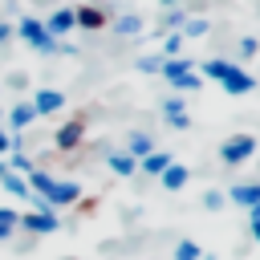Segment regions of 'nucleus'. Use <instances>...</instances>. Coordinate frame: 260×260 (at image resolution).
<instances>
[{
	"instance_id": "nucleus-1",
	"label": "nucleus",
	"mask_w": 260,
	"mask_h": 260,
	"mask_svg": "<svg viewBox=\"0 0 260 260\" xmlns=\"http://www.w3.org/2000/svg\"><path fill=\"white\" fill-rule=\"evenodd\" d=\"M28 187H32V195H41L45 199V207H69V203H77L81 199V187L77 183H69V179H53L49 171H32L28 175Z\"/></svg>"
},
{
	"instance_id": "nucleus-2",
	"label": "nucleus",
	"mask_w": 260,
	"mask_h": 260,
	"mask_svg": "<svg viewBox=\"0 0 260 260\" xmlns=\"http://www.w3.org/2000/svg\"><path fill=\"white\" fill-rule=\"evenodd\" d=\"M256 154V138L252 134H232L223 146H219V162L223 167H240V162H248Z\"/></svg>"
},
{
	"instance_id": "nucleus-3",
	"label": "nucleus",
	"mask_w": 260,
	"mask_h": 260,
	"mask_svg": "<svg viewBox=\"0 0 260 260\" xmlns=\"http://www.w3.org/2000/svg\"><path fill=\"white\" fill-rule=\"evenodd\" d=\"M81 142H85V118H69V122H61L57 134H53V146H57L61 154H73Z\"/></svg>"
},
{
	"instance_id": "nucleus-4",
	"label": "nucleus",
	"mask_w": 260,
	"mask_h": 260,
	"mask_svg": "<svg viewBox=\"0 0 260 260\" xmlns=\"http://www.w3.org/2000/svg\"><path fill=\"white\" fill-rule=\"evenodd\" d=\"M256 85H260V81H256V77H252L244 65H232V69L219 77V89H223L228 98H244V93H252Z\"/></svg>"
},
{
	"instance_id": "nucleus-5",
	"label": "nucleus",
	"mask_w": 260,
	"mask_h": 260,
	"mask_svg": "<svg viewBox=\"0 0 260 260\" xmlns=\"http://www.w3.org/2000/svg\"><path fill=\"white\" fill-rule=\"evenodd\" d=\"M73 20H77L81 32H102V28H110V12H106L102 4H81V8H73Z\"/></svg>"
},
{
	"instance_id": "nucleus-6",
	"label": "nucleus",
	"mask_w": 260,
	"mask_h": 260,
	"mask_svg": "<svg viewBox=\"0 0 260 260\" xmlns=\"http://www.w3.org/2000/svg\"><path fill=\"white\" fill-rule=\"evenodd\" d=\"M41 24H45V32H49L53 41H61V37H69V32H77V20H73V8H69V4H61V8H53V12H49V16L41 20Z\"/></svg>"
},
{
	"instance_id": "nucleus-7",
	"label": "nucleus",
	"mask_w": 260,
	"mask_h": 260,
	"mask_svg": "<svg viewBox=\"0 0 260 260\" xmlns=\"http://www.w3.org/2000/svg\"><path fill=\"white\" fill-rule=\"evenodd\" d=\"M20 228L28 236H53L61 228V219H57V211H28V215H20Z\"/></svg>"
},
{
	"instance_id": "nucleus-8",
	"label": "nucleus",
	"mask_w": 260,
	"mask_h": 260,
	"mask_svg": "<svg viewBox=\"0 0 260 260\" xmlns=\"http://www.w3.org/2000/svg\"><path fill=\"white\" fill-rule=\"evenodd\" d=\"M28 102H32V110H37V118H49V114H57V110L65 106V93L53 89V85H45V89H37Z\"/></svg>"
},
{
	"instance_id": "nucleus-9",
	"label": "nucleus",
	"mask_w": 260,
	"mask_h": 260,
	"mask_svg": "<svg viewBox=\"0 0 260 260\" xmlns=\"http://www.w3.org/2000/svg\"><path fill=\"white\" fill-rule=\"evenodd\" d=\"M37 122V110H32V102L28 98H16V106L8 110V134H20V130H28Z\"/></svg>"
},
{
	"instance_id": "nucleus-10",
	"label": "nucleus",
	"mask_w": 260,
	"mask_h": 260,
	"mask_svg": "<svg viewBox=\"0 0 260 260\" xmlns=\"http://www.w3.org/2000/svg\"><path fill=\"white\" fill-rule=\"evenodd\" d=\"M110 28H114V37H126V41H130V37H138L146 24H142L138 12H122V16H110Z\"/></svg>"
},
{
	"instance_id": "nucleus-11",
	"label": "nucleus",
	"mask_w": 260,
	"mask_h": 260,
	"mask_svg": "<svg viewBox=\"0 0 260 260\" xmlns=\"http://www.w3.org/2000/svg\"><path fill=\"white\" fill-rule=\"evenodd\" d=\"M12 28H16V41H24L28 49H32V45H37V41L45 37V24H41L37 16H20V20L12 24Z\"/></svg>"
},
{
	"instance_id": "nucleus-12",
	"label": "nucleus",
	"mask_w": 260,
	"mask_h": 260,
	"mask_svg": "<svg viewBox=\"0 0 260 260\" xmlns=\"http://www.w3.org/2000/svg\"><path fill=\"white\" fill-rule=\"evenodd\" d=\"M228 199H232L236 207H248V211H252V207L260 203V183H236V187L228 191Z\"/></svg>"
},
{
	"instance_id": "nucleus-13",
	"label": "nucleus",
	"mask_w": 260,
	"mask_h": 260,
	"mask_svg": "<svg viewBox=\"0 0 260 260\" xmlns=\"http://www.w3.org/2000/svg\"><path fill=\"white\" fill-rule=\"evenodd\" d=\"M187 179H191V171L183 167V162H171L162 175H158V183H162V191H183L187 187Z\"/></svg>"
},
{
	"instance_id": "nucleus-14",
	"label": "nucleus",
	"mask_w": 260,
	"mask_h": 260,
	"mask_svg": "<svg viewBox=\"0 0 260 260\" xmlns=\"http://www.w3.org/2000/svg\"><path fill=\"white\" fill-rule=\"evenodd\" d=\"M158 73H162V81H179L183 73H195V61L191 57H167Z\"/></svg>"
},
{
	"instance_id": "nucleus-15",
	"label": "nucleus",
	"mask_w": 260,
	"mask_h": 260,
	"mask_svg": "<svg viewBox=\"0 0 260 260\" xmlns=\"http://www.w3.org/2000/svg\"><path fill=\"white\" fill-rule=\"evenodd\" d=\"M171 162H175V158H171L167 150H150L146 158H138V171H142V175H154V179H158V175H162V171H167Z\"/></svg>"
},
{
	"instance_id": "nucleus-16",
	"label": "nucleus",
	"mask_w": 260,
	"mask_h": 260,
	"mask_svg": "<svg viewBox=\"0 0 260 260\" xmlns=\"http://www.w3.org/2000/svg\"><path fill=\"white\" fill-rule=\"evenodd\" d=\"M106 162H110V171H114L118 179H130V175H138V158H134V154H126V150H114Z\"/></svg>"
},
{
	"instance_id": "nucleus-17",
	"label": "nucleus",
	"mask_w": 260,
	"mask_h": 260,
	"mask_svg": "<svg viewBox=\"0 0 260 260\" xmlns=\"http://www.w3.org/2000/svg\"><path fill=\"white\" fill-rule=\"evenodd\" d=\"M154 150V138L146 134V130H134L130 138H126V154H134V158H146Z\"/></svg>"
},
{
	"instance_id": "nucleus-18",
	"label": "nucleus",
	"mask_w": 260,
	"mask_h": 260,
	"mask_svg": "<svg viewBox=\"0 0 260 260\" xmlns=\"http://www.w3.org/2000/svg\"><path fill=\"white\" fill-rule=\"evenodd\" d=\"M0 187H4L8 195H16V199H32V187H28L24 175H12V171H8V175L0 179Z\"/></svg>"
},
{
	"instance_id": "nucleus-19",
	"label": "nucleus",
	"mask_w": 260,
	"mask_h": 260,
	"mask_svg": "<svg viewBox=\"0 0 260 260\" xmlns=\"http://www.w3.org/2000/svg\"><path fill=\"white\" fill-rule=\"evenodd\" d=\"M187 16H191V12H187L183 4H175V8H167V12H162V24H158V32H179Z\"/></svg>"
},
{
	"instance_id": "nucleus-20",
	"label": "nucleus",
	"mask_w": 260,
	"mask_h": 260,
	"mask_svg": "<svg viewBox=\"0 0 260 260\" xmlns=\"http://www.w3.org/2000/svg\"><path fill=\"white\" fill-rule=\"evenodd\" d=\"M228 69H232V61H223V57H211V61H203V65H199V77H203V81H219Z\"/></svg>"
},
{
	"instance_id": "nucleus-21",
	"label": "nucleus",
	"mask_w": 260,
	"mask_h": 260,
	"mask_svg": "<svg viewBox=\"0 0 260 260\" xmlns=\"http://www.w3.org/2000/svg\"><path fill=\"white\" fill-rule=\"evenodd\" d=\"M203 32H207V16H187L183 28H179L183 41H195V37H203Z\"/></svg>"
},
{
	"instance_id": "nucleus-22",
	"label": "nucleus",
	"mask_w": 260,
	"mask_h": 260,
	"mask_svg": "<svg viewBox=\"0 0 260 260\" xmlns=\"http://www.w3.org/2000/svg\"><path fill=\"white\" fill-rule=\"evenodd\" d=\"M8 171H12V175H24V179H28V175H32L37 167H32V158H28L24 150H12V154H8Z\"/></svg>"
},
{
	"instance_id": "nucleus-23",
	"label": "nucleus",
	"mask_w": 260,
	"mask_h": 260,
	"mask_svg": "<svg viewBox=\"0 0 260 260\" xmlns=\"http://www.w3.org/2000/svg\"><path fill=\"white\" fill-rule=\"evenodd\" d=\"M171 85H175V93H199V89H203V77H199V69H195V73H183V77L171 81Z\"/></svg>"
},
{
	"instance_id": "nucleus-24",
	"label": "nucleus",
	"mask_w": 260,
	"mask_h": 260,
	"mask_svg": "<svg viewBox=\"0 0 260 260\" xmlns=\"http://www.w3.org/2000/svg\"><path fill=\"white\" fill-rule=\"evenodd\" d=\"M16 228H20V215H16L12 207H0V240L16 236Z\"/></svg>"
},
{
	"instance_id": "nucleus-25",
	"label": "nucleus",
	"mask_w": 260,
	"mask_h": 260,
	"mask_svg": "<svg viewBox=\"0 0 260 260\" xmlns=\"http://www.w3.org/2000/svg\"><path fill=\"white\" fill-rule=\"evenodd\" d=\"M175 260H203V248L195 240H179L175 244Z\"/></svg>"
},
{
	"instance_id": "nucleus-26",
	"label": "nucleus",
	"mask_w": 260,
	"mask_h": 260,
	"mask_svg": "<svg viewBox=\"0 0 260 260\" xmlns=\"http://www.w3.org/2000/svg\"><path fill=\"white\" fill-rule=\"evenodd\" d=\"M158 57H162V61H167V57H183V37H179V32H167V37H162V53H158Z\"/></svg>"
},
{
	"instance_id": "nucleus-27",
	"label": "nucleus",
	"mask_w": 260,
	"mask_h": 260,
	"mask_svg": "<svg viewBox=\"0 0 260 260\" xmlns=\"http://www.w3.org/2000/svg\"><path fill=\"white\" fill-rule=\"evenodd\" d=\"M179 114H187V102H183L179 93L162 98V122H167V118H179Z\"/></svg>"
},
{
	"instance_id": "nucleus-28",
	"label": "nucleus",
	"mask_w": 260,
	"mask_h": 260,
	"mask_svg": "<svg viewBox=\"0 0 260 260\" xmlns=\"http://www.w3.org/2000/svg\"><path fill=\"white\" fill-rule=\"evenodd\" d=\"M236 53H240V57H256V53H260V41H256V37H240Z\"/></svg>"
},
{
	"instance_id": "nucleus-29",
	"label": "nucleus",
	"mask_w": 260,
	"mask_h": 260,
	"mask_svg": "<svg viewBox=\"0 0 260 260\" xmlns=\"http://www.w3.org/2000/svg\"><path fill=\"white\" fill-rule=\"evenodd\" d=\"M134 65H138L142 73H158V69H162V57H138Z\"/></svg>"
},
{
	"instance_id": "nucleus-30",
	"label": "nucleus",
	"mask_w": 260,
	"mask_h": 260,
	"mask_svg": "<svg viewBox=\"0 0 260 260\" xmlns=\"http://www.w3.org/2000/svg\"><path fill=\"white\" fill-rule=\"evenodd\" d=\"M203 207L207 211H219L223 207V191H203Z\"/></svg>"
},
{
	"instance_id": "nucleus-31",
	"label": "nucleus",
	"mask_w": 260,
	"mask_h": 260,
	"mask_svg": "<svg viewBox=\"0 0 260 260\" xmlns=\"http://www.w3.org/2000/svg\"><path fill=\"white\" fill-rule=\"evenodd\" d=\"M12 37H16V28H12V20H0V49H4V45H8Z\"/></svg>"
},
{
	"instance_id": "nucleus-32",
	"label": "nucleus",
	"mask_w": 260,
	"mask_h": 260,
	"mask_svg": "<svg viewBox=\"0 0 260 260\" xmlns=\"http://www.w3.org/2000/svg\"><path fill=\"white\" fill-rule=\"evenodd\" d=\"M4 154H12V134L0 126V158H4Z\"/></svg>"
},
{
	"instance_id": "nucleus-33",
	"label": "nucleus",
	"mask_w": 260,
	"mask_h": 260,
	"mask_svg": "<svg viewBox=\"0 0 260 260\" xmlns=\"http://www.w3.org/2000/svg\"><path fill=\"white\" fill-rule=\"evenodd\" d=\"M167 126H171V130H187V126H191V118H187V114H179V118H167Z\"/></svg>"
},
{
	"instance_id": "nucleus-34",
	"label": "nucleus",
	"mask_w": 260,
	"mask_h": 260,
	"mask_svg": "<svg viewBox=\"0 0 260 260\" xmlns=\"http://www.w3.org/2000/svg\"><path fill=\"white\" fill-rule=\"evenodd\" d=\"M12 89H28V77L24 73H12Z\"/></svg>"
},
{
	"instance_id": "nucleus-35",
	"label": "nucleus",
	"mask_w": 260,
	"mask_h": 260,
	"mask_svg": "<svg viewBox=\"0 0 260 260\" xmlns=\"http://www.w3.org/2000/svg\"><path fill=\"white\" fill-rule=\"evenodd\" d=\"M248 215H252V228H260V203H256V207H252Z\"/></svg>"
},
{
	"instance_id": "nucleus-36",
	"label": "nucleus",
	"mask_w": 260,
	"mask_h": 260,
	"mask_svg": "<svg viewBox=\"0 0 260 260\" xmlns=\"http://www.w3.org/2000/svg\"><path fill=\"white\" fill-rule=\"evenodd\" d=\"M4 175H8V158H0V179H4Z\"/></svg>"
},
{
	"instance_id": "nucleus-37",
	"label": "nucleus",
	"mask_w": 260,
	"mask_h": 260,
	"mask_svg": "<svg viewBox=\"0 0 260 260\" xmlns=\"http://www.w3.org/2000/svg\"><path fill=\"white\" fill-rule=\"evenodd\" d=\"M158 4H162V8H175V4H179V0H158Z\"/></svg>"
},
{
	"instance_id": "nucleus-38",
	"label": "nucleus",
	"mask_w": 260,
	"mask_h": 260,
	"mask_svg": "<svg viewBox=\"0 0 260 260\" xmlns=\"http://www.w3.org/2000/svg\"><path fill=\"white\" fill-rule=\"evenodd\" d=\"M252 236H256V244H260V228H252Z\"/></svg>"
},
{
	"instance_id": "nucleus-39",
	"label": "nucleus",
	"mask_w": 260,
	"mask_h": 260,
	"mask_svg": "<svg viewBox=\"0 0 260 260\" xmlns=\"http://www.w3.org/2000/svg\"><path fill=\"white\" fill-rule=\"evenodd\" d=\"M203 260H215V256H203Z\"/></svg>"
},
{
	"instance_id": "nucleus-40",
	"label": "nucleus",
	"mask_w": 260,
	"mask_h": 260,
	"mask_svg": "<svg viewBox=\"0 0 260 260\" xmlns=\"http://www.w3.org/2000/svg\"><path fill=\"white\" fill-rule=\"evenodd\" d=\"M0 122H4V110H0Z\"/></svg>"
}]
</instances>
